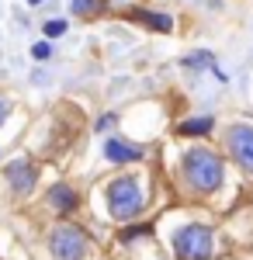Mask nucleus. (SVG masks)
Wrapping results in <instances>:
<instances>
[{
	"instance_id": "obj_5",
	"label": "nucleus",
	"mask_w": 253,
	"mask_h": 260,
	"mask_svg": "<svg viewBox=\"0 0 253 260\" xmlns=\"http://www.w3.org/2000/svg\"><path fill=\"white\" fill-rule=\"evenodd\" d=\"M222 149H226V156H229L243 174H253V125L250 121H233V125H226V132H222Z\"/></svg>"
},
{
	"instance_id": "obj_3",
	"label": "nucleus",
	"mask_w": 253,
	"mask_h": 260,
	"mask_svg": "<svg viewBox=\"0 0 253 260\" xmlns=\"http://www.w3.org/2000/svg\"><path fill=\"white\" fill-rule=\"evenodd\" d=\"M174 260H212L215 233L201 222H187L174 233Z\"/></svg>"
},
{
	"instance_id": "obj_7",
	"label": "nucleus",
	"mask_w": 253,
	"mask_h": 260,
	"mask_svg": "<svg viewBox=\"0 0 253 260\" xmlns=\"http://www.w3.org/2000/svg\"><path fill=\"white\" fill-rule=\"evenodd\" d=\"M45 208H49L52 215H59V219H66V215H73L80 208V191L73 184L59 180V184L49 187V194H45Z\"/></svg>"
},
{
	"instance_id": "obj_15",
	"label": "nucleus",
	"mask_w": 253,
	"mask_h": 260,
	"mask_svg": "<svg viewBox=\"0 0 253 260\" xmlns=\"http://www.w3.org/2000/svg\"><path fill=\"white\" fill-rule=\"evenodd\" d=\"M31 59H39V62L52 59V42H49V39H45V42H35V45H31Z\"/></svg>"
},
{
	"instance_id": "obj_13",
	"label": "nucleus",
	"mask_w": 253,
	"mask_h": 260,
	"mask_svg": "<svg viewBox=\"0 0 253 260\" xmlns=\"http://www.w3.org/2000/svg\"><path fill=\"white\" fill-rule=\"evenodd\" d=\"M149 233H153L149 222H142V225H125V229L118 233V240H121V243H136V240H146Z\"/></svg>"
},
{
	"instance_id": "obj_6",
	"label": "nucleus",
	"mask_w": 253,
	"mask_h": 260,
	"mask_svg": "<svg viewBox=\"0 0 253 260\" xmlns=\"http://www.w3.org/2000/svg\"><path fill=\"white\" fill-rule=\"evenodd\" d=\"M4 180H7L14 198H28L39 187V163L28 160V156H18V160H11L4 167Z\"/></svg>"
},
{
	"instance_id": "obj_18",
	"label": "nucleus",
	"mask_w": 253,
	"mask_h": 260,
	"mask_svg": "<svg viewBox=\"0 0 253 260\" xmlns=\"http://www.w3.org/2000/svg\"><path fill=\"white\" fill-rule=\"evenodd\" d=\"M28 4H31V7H39V4H45V0H28Z\"/></svg>"
},
{
	"instance_id": "obj_11",
	"label": "nucleus",
	"mask_w": 253,
	"mask_h": 260,
	"mask_svg": "<svg viewBox=\"0 0 253 260\" xmlns=\"http://www.w3.org/2000/svg\"><path fill=\"white\" fill-rule=\"evenodd\" d=\"M108 11V4L104 0H70V14L73 18H98V14H104Z\"/></svg>"
},
{
	"instance_id": "obj_12",
	"label": "nucleus",
	"mask_w": 253,
	"mask_h": 260,
	"mask_svg": "<svg viewBox=\"0 0 253 260\" xmlns=\"http://www.w3.org/2000/svg\"><path fill=\"white\" fill-rule=\"evenodd\" d=\"M184 66L195 70V73H201V70H215V56L208 52V49H198V52H191V56H184Z\"/></svg>"
},
{
	"instance_id": "obj_16",
	"label": "nucleus",
	"mask_w": 253,
	"mask_h": 260,
	"mask_svg": "<svg viewBox=\"0 0 253 260\" xmlns=\"http://www.w3.org/2000/svg\"><path fill=\"white\" fill-rule=\"evenodd\" d=\"M115 121H118V115H101V118H98V125H94V128H98V132H108V128H111Z\"/></svg>"
},
{
	"instance_id": "obj_17",
	"label": "nucleus",
	"mask_w": 253,
	"mask_h": 260,
	"mask_svg": "<svg viewBox=\"0 0 253 260\" xmlns=\"http://www.w3.org/2000/svg\"><path fill=\"white\" fill-rule=\"evenodd\" d=\"M7 115H11V101H7V98H0V125L7 121Z\"/></svg>"
},
{
	"instance_id": "obj_2",
	"label": "nucleus",
	"mask_w": 253,
	"mask_h": 260,
	"mask_svg": "<svg viewBox=\"0 0 253 260\" xmlns=\"http://www.w3.org/2000/svg\"><path fill=\"white\" fill-rule=\"evenodd\" d=\"M104 205L115 222H132L149 205V184L142 174H118L104 184Z\"/></svg>"
},
{
	"instance_id": "obj_9",
	"label": "nucleus",
	"mask_w": 253,
	"mask_h": 260,
	"mask_svg": "<svg viewBox=\"0 0 253 260\" xmlns=\"http://www.w3.org/2000/svg\"><path fill=\"white\" fill-rule=\"evenodd\" d=\"M129 21H136V24H146L149 31H160V35H167V31H174V18L167 14V11H153V7H132Z\"/></svg>"
},
{
	"instance_id": "obj_1",
	"label": "nucleus",
	"mask_w": 253,
	"mask_h": 260,
	"mask_svg": "<svg viewBox=\"0 0 253 260\" xmlns=\"http://www.w3.org/2000/svg\"><path fill=\"white\" fill-rule=\"evenodd\" d=\"M177 177H180L187 194L208 198L215 191H222V184H226V160H222V153L212 149V146H191L180 156Z\"/></svg>"
},
{
	"instance_id": "obj_8",
	"label": "nucleus",
	"mask_w": 253,
	"mask_h": 260,
	"mask_svg": "<svg viewBox=\"0 0 253 260\" xmlns=\"http://www.w3.org/2000/svg\"><path fill=\"white\" fill-rule=\"evenodd\" d=\"M142 156H146V149L136 146V142L118 139V136L104 139V160L111 163V167H129V163H139Z\"/></svg>"
},
{
	"instance_id": "obj_10",
	"label": "nucleus",
	"mask_w": 253,
	"mask_h": 260,
	"mask_svg": "<svg viewBox=\"0 0 253 260\" xmlns=\"http://www.w3.org/2000/svg\"><path fill=\"white\" fill-rule=\"evenodd\" d=\"M212 132H215L212 115H195V118L177 125V136H184V139H205V136H212Z\"/></svg>"
},
{
	"instance_id": "obj_14",
	"label": "nucleus",
	"mask_w": 253,
	"mask_h": 260,
	"mask_svg": "<svg viewBox=\"0 0 253 260\" xmlns=\"http://www.w3.org/2000/svg\"><path fill=\"white\" fill-rule=\"evenodd\" d=\"M66 28H70V24H66L62 18H49L45 24H42V31H45V39H49V42H52V39H62V35H66Z\"/></svg>"
},
{
	"instance_id": "obj_4",
	"label": "nucleus",
	"mask_w": 253,
	"mask_h": 260,
	"mask_svg": "<svg viewBox=\"0 0 253 260\" xmlns=\"http://www.w3.org/2000/svg\"><path fill=\"white\" fill-rule=\"evenodd\" d=\"M49 257L52 260H83L90 253V236L83 225H73V222H59L49 229Z\"/></svg>"
}]
</instances>
